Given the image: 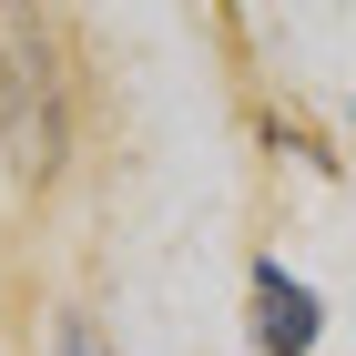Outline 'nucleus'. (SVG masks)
<instances>
[{
    "instance_id": "f257e3e1",
    "label": "nucleus",
    "mask_w": 356,
    "mask_h": 356,
    "mask_svg": "<svg viewBox=\"0 0 356 356\" xmlns=\"http://www.w3.org/2000/svg\"><path fill=\"white\" fill-rule=\"evenodd\" d=\"M82 153V72H72V21L51 10H0V163L10 184L51 193Z\"/></svg>"
},
{
    "instance_id": "f03ea898",
    "label": "nucleus",
    "mask_w": 356,
    "mask_h": 356,
    "mask_svg": "<svg viewBox=\"0 0 356 356\" xmlns=\"http://www.w3.org/2000/svg\"><path fill=\"white\" fill-rule=\"evenodd\" d=\"M326 296H316V275H296L285 254H254L245 265V336L254 356H326Z\"/></svg>"
},
{
    "instance_id": "7ed1b4c3",
    "label": "nucleus",
    "mask_w": 356,
    "mask_h": 356,
    "mask_svg": "<svg viewBox=\"0 0 356 356\" xmlns=\"http://www.w3.org/2000/svg\"><path fill=\"white\" fill-rule=\"evenodd\" d=\"M41 356H112V336H102V316H82V305H51Z\"/></svg>"
}]
</instances>
